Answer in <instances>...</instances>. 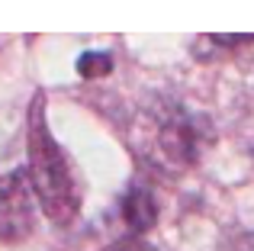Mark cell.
Wrapping results in <instances>:
<instances>
[{
  "instance_id": "1",
  "label": "cell",
  "mask_w": 254,
  "mask_h": 251,
  "mask_svg": "<svg viewBox=\"0 0 254 251\" xmlns=\"http://www.w3.org/2000/svg\"><path fill=\"white\" fill-rule=\"evenodd\" d=\"M26 151H29V187L36 193L42 213L55 226H71L81 209L74 174L68 168L62 145L55 142L49 123H45V94H36L29 103V120H26Z\"/></svg>"
},
{
  "instance_id": "2",
  "label": "cell",
  "mask_w": 254,
  "mask_h": 251,
  "mask_svg": "<svg viewBox=\"0 0 254 251\" xmlns=\"http://www.w3.org/2000/svg\"><path fill=\"white\" fill-rule=\"evenodd\" d=\"M36 229V203L26 171H10L0 181V242L19 245Z\"/></svg>"
},
{
  "instance_id": "3",
  "label": "cell",
  "mask_w": 254,
  "mask_h": 251,
  "mask_svg": "<svg viewBox=\"0 0 254 251\" xmlns=\"http://www.w3.org/2000/svg\"><path fill=\"white\" fill-rule=\"evenodd\" d=\"M161 148L171 161L177 164H190L196 161V151H199V135H196V126H193L190 116L177 113L168 116L161 126Z\"/></svg>"
},
{
  "instance_id": "4",
  "label": "cell",
  "mask_w": 254,
  "mask_h": 251,
  "mask_svg": "<svg viewBox=\"0 0 254 251\" xmlns=\"http://www.w3.org/2000/svg\"><path fill=\"white\" fill-rule=\"evenodd\" d=\"M123 219H126V226L135 232V239L142 232H148V229H155V222H158L155 196L145 187H129L126 196H123Z\"/></svg>"
},
{
  "instance_id": "5",
  "label": "cell",
  "mask_w": 254,
  "mask_h": 251,
  "mask_svg": "<svg viewBox=\"0 0 254 251\" xmlns=\"http://www.w3.org/2000/svg\"><path fill=\"white\" fill-rule=\"evenodd\" d=\"M110 71H113V55H106V52H84V55L77 58V74L87 77V81L106 77Z\"/></svg>"
},
{
  "instance_id": "6",
  "label": "cell",
  "mask_w": 254,
  "mask_h": 251,
  "mask_svg": "<svg viewBox=\"0 0 254 251\" xmlns=\"http://www.w3.org/2000/svg\"><path fill=\"white\" fill-rule=\"evenodd\" d=\"M103 251H158V248L148 245L145 239H135V235H129V239H119V242H113V245H106Z\"/></svg>"
},
{
  "instance_id": "7",
  "label": "cell",
  "mask_w": 254,
  "mask_h": 251,
  "mask_svg": "<svg viewBox=\"0 0 254 251\" xmlns=\"http://www.w3.org/2000/svg\"><path fill=\"white\" fill-rule=\"evenodd\" d=\"M212 42H219V45H242V42H254V36H212Z\"/></svg>"
}]
</instances>
